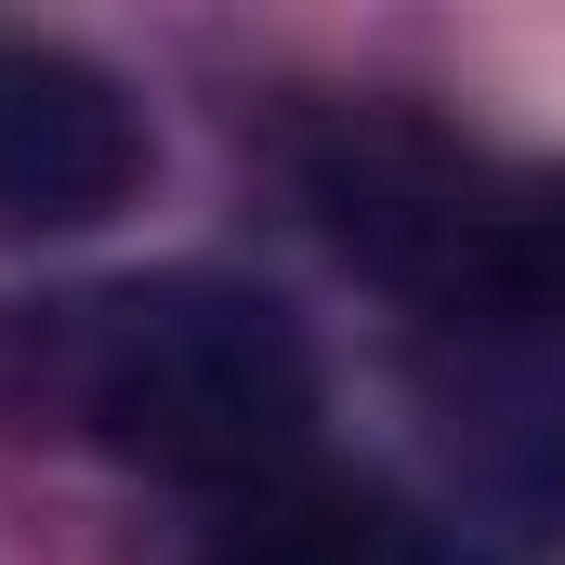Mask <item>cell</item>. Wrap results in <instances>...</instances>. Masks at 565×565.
<instances>
[{
  "label": "cell",
  "mask_w": 565,
  "mask_h": 565,
  "mask_svg": "<svg viewBox=\"0 0 565 565\" xmlns=\"http://www.w3.org/2000/svg\"><path fill=\"white\" fill-rule=\"evenodd\" d=\"M184 565H460V553H447V526L408 513L395 487L302 460V473H277V487H237V500L198 526Z\"/></svg>",
  "instance_id": "obj_4"
},
{
  "label": "cell",
  "mask_w": 565,
  "mask_h": 565,
  "mask_svg": "<svg viewBox=\"0 0 565 565\" xmlns=\"http://www.w3.org/2000/svg\"><path fill=\"white\" fill-rule=\"evenodd\" d=\"M316 211L369 277H395L434 316L473 329L565 316V171L540 158H487L422 119H342L316 145Z\"/></svg>",
  "instance_id": "obj_2"
},
{
  "label": "cell",
  "mask_w": 565,
  "mask_h": 565,
  "mask_svg": "<svg viewBox=\"0 0 565 565\" xmlns=\"http://www.w3.org/2000/svg\"><path fill=\"white\" fill-rule=\"evenodd\" d=\"M145 198V106L66 40L0 26V237H79Z\"/></svg>",
  "instance_id": "obj_3"
},
{
  "label": "cell",
  "mask_w": 565,
  "mask_h": 565,
  "mask_svg": "<svg viewBox=\"0 0 565 565\" xmlns=\"http://www.w3.org/2000/svg\"><path fill=\"white\" fill-rule=\"evenodd\" d=\"M66 395L106 460L171 487H277L316 460V342L250 277H145L79 316Z\"/></svg>",
  "instance_id": "obj_1"
}]
</instances>
